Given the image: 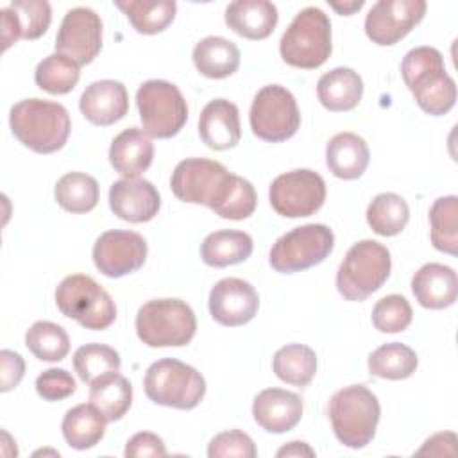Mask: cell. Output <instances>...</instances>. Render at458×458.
Wrapping results in <instances>:
<instances>
[{"instance_id":"cell-32","label":"cell","mask_w":458,"mask_h":458,"mask_svg":"<svg viewBox=\"0 0 458 458\" xmlns=\"http://www.w3.org/2000/svg\"><path fill=\"white\" fill-rule=\"evenodd\" d=\"M114 5L127 16L134 30L140 34H157L165 30L174 21L177 11V4L174 0H129L114 2Z\"/></svg>"},{"instance_id":"cell-5","label":"cell","mask_w":458,"mask_h":458,"mask_svg":"<svg viewBox=\"0 0 458 458\" xmlns=\"http://www.w3.org/2000/svg\"><path fill=\"white\" fill-rule=\"evenodd\" d=\"M195 331V313L181 299H152L136 313L138 338L148 347H182Z\"/></svg>"},{"instance_id":"cell-36","label":"cell","mask_w":458,"mask_h":458,"mask_svg":"<svg viewBox=\"0 0 458 458\" xmlns=\"http://www.w3.org/2000/svg\"><path fill=\"white\" fill-rule=\"evenodd\" d=\"M81 72L79 64L72 61L70 57L63 54H50L39 64L34 72L36 84L52 95H66L70 93L77 82H79Z\"/></svg>"},{"instance_id":"cell-38","label":"cell","mask_w":458,"mask_h":458,"mask_svg":"<svg viewBox=\"0 0 458 458\" xmlns=\"http://www.w3.org/2000/svg\"><path fill=\"white\" fill-rule=\"evenodd\" d=\"M25 345L41 361H61L70 351V338L59 324L39 320L25 333Z\"/></svg>"},{"instance_id":"cell-34","label":"cell","mask_w":458,"mask_h":458,"mask_svg":"<svg viewBox=\"0 0 458 458\" xmlns=\"http://www.w3.org/2000/svg\"><path fill=\"white\" fill-rule=\"evenodd\" d=\"M57 204L70 213H88L98 202V182L82 172L64 174L54 190Z\"/></svg>"},{"instance_id":"cell-6","label":"cell","mask_w":458,"mask_h":458,"mask_svg":"<svg viewBox=\"0 0 458 458\" xmlns=\"http://www.w3.org/2000/svg\"><path fill=\"white\" fill-rule=\"evenodd\" d=\"M392 258L376 240L354 243L336 272V288L347 301H365L377 292L390 276Z\"/></svg>"},{"instance_id":"cell-45","label":"cell","mask_w":458,"mask_h":458,"mask_svg":"<svg viewBox=\"0 0 458 458\" xmlns=\"http://www.w3.org/2000/svg\"><path fill=\"white\" fill-rule=\"evenodd\" d=\"M123 454L127 458H145V456H165L166 454V447L163 444V440L148 431H141L136 433L134 437L129 438Z\"/></svg>"},{"instance_id":"cell-11","label":"cell","mask_w":458,"mask_h":458,"mask_svg":"<svg viewBox=\"0 0 458 458\" xmlns=\"http://www.w3.org/2000/svg\"><path fill=\"white\" fill-rule=\"evenodd\" d=\"M233 177L234 174L218 161L188 157L174 168L170 188L182 202L204 204L209 209H215L225 197Z\"/></svg>"},{"instance_id":"cell-14","label":"cell","mask_w":458,"mask_h":458,"mask_svg":"<svg viewBox=\"0 0 458 458\" xmlns=\"http://www.w3.org/2000/svg\"><path fill=\"white\" fill-rule=\"evenodd\" d=\"M102 48V20L89 7L70 9L55 36V52L79 66L89 64Z\"/></svg>"},{"instance_id":"cell-9","label":"cell","mask_w":458,"mask_h":458,"mask_svg":"<svg viewBox=\"0 0 458 458\" xmlns=\"http://www.w3.org/2000/svg\"><path fill=\"white\" fill-rule=\"evenodd\" d=\"M136 106L143 131L152 138L175 136L188 120V106L172 82L152 79L143 82L136 91Z\"/></svg>"},{"instance_id":"cell-13","label":"cell","mask_w":458,"mask_h":458,"mask_svg":"<svg viewBox=\"0 0 458 458\" xmlns=\"http://www.w3.org/2000/svg\"><path fill=\"white\" fill-rule=\"evenodd\" d=\"M268 199L274 211L281 216H310L318 211L326 200V182L313 170H292L272 181Z\"/></svg>"},{"instance_id":"cell-25","label":"cell","mask_w":458,"mask_h":458,"mask_svg":"<svg viewBox=\"0 0 458 458\" xmlns=\"http://www.w3.org/2000/svg\"><path fill=\"white\" fill-rule=\"evenodd\" d=\"M369 145L354 132H338L326 147V165L338 179L352 181L361 177L369 166Z\"/></svg>"},{"instance_id":"cell-42","label":"cell","mask_w":458,"mask_h":458,"mask_svg":"<svg viewBox=\"0 0 458 458\" xmlns=\"http://www.w3.org/2000/svg\"><path fill=\"white\" fill-rule=\"evenodd\" d=\"M9 7L16 13L23 39H38L48 30L52 21V9L48 2L16 0V2H11Z\"/></svg>"},{"instance_id":"cell-40","label":"cell","mask_w":458,"mask_h":458,"mask_svg":"<svg viewBox=\"0 0 458 458\" xmlns=\"http://www.w3.org/2000/svg\"><path fill=\"white\" fill-rule=\"evenodd\" d=\"M256 204H258V197H256L254 186L247 179L234 175L225 197L213 211L220 218L243 220L254 213Z\"/></svg>"},{"instance_id":"cell-7","label":"cell","mask_w":458,"mask_h":458,"mask_svg":"<svg viewBox=\"0 0 458 458\" xmlns=\"http://www.w3.org/2000/svg\"><path fill=\"white\" fill-rule=\"evenodd\" d=\"M143 386L152 403L177 410L195 408L206 394L202 374L175 358L154 361L145 372Z\"/></svg>"},{"instance_id":"cell-1","label":"cell","mask_w":458,"mask_h":458,"mask_svg":"<svg viewBox=\"0 0 458 458\" xmlns=\"http://www.w3.org/2000/svg\"><path fill=\"white\" fill-rule=\"evenodd\" d=\"M403 81L419 107L431 114H445L456 102V84L447 75L442 54L433 47L411 48L401 63Z\"/></svg>"},{"instance_id":"cell-15","label":"cell","mask_w":458,"mask_h":458,"mask_svg":"<svg viewBox=\"0 0 458 458\" xmlns=\"http://www.w3.org/2000/svg\"><path fill=\"white\" fill-rule=\"evenodd\" d=\"M426 7L424 0H379L365 18V34L376 45H395L422 21Z\"/></svg>"},{"instance_id":"cell-19","label":"cell","mask_w":458,"mask_h":458,"mask_svg":"<svg viewBox=\"0 0 458 458\" xmlns=\"http://www.w3.org/2000/svg\"><path fill=\"white\" fill-rule=\"evenodd\" d=\"M81 113L95 125L106 127L122 120L129 111V95L122 82L104 79L91 82L79 100Z\"/></svg>"},{"instance_id":"cell-27","label":"cell","mask_w":458,"mask_h":458,"mask_svg":"<svg viewBox=\"0 0 458 458\" xmlns=\"http://www.w3.org/2000/svg\"><path fill=\"white\" fill-rule=\"evenodd\" d=\"M191 57L195 68L209 79H225L240 66L238 47L220 36H208L200 39L195 45Z\"/></svg>"},{"instance_id":"cell-16","label":"cell","mask_w":458,"mask_h":458,"mask_svg":"<svg viewBox=\"0 0 458 458\" xmlns=\"http://www.w3.org/2000/svg\"><path fill=\"white\" fill-rule=\"evenodd\" d=\"M147 259V242L134 231H106L93 245V263L107 277L136 272Z\"/></svg>"},{"instance_id":"cell-47","label":"cell","mask_w":458,"mask_h":458,"mask_svg":"<svg viewBox=\"0 0 458 458\" xmlns=\"http://www.w3.org/2000/svg\"><path fill=\"white\" fill-rule=\"evenodd\" d=\"M419 456L431 454V456H454L456 454V435L453 431L437 433L429 437L424 445L417 451Z\"/></svg>"},{"instance_id":"cell-30","label":"cell","mask_w":458,"mask_h":458,"mask_svg":"<svg viewBox=\"0 0 458 458\" xmlns=\"http://www.w3.org/2000/svg\"><path fill=\"white\" fill-rule=\"evenodd\" d=\"M89 403L106 417L107 422L120 420L132 403V386L127 377L109 372L97 377L89 388Z\"/></svg>"},{"instance_id":"cell-48","label":"cell","mask_w":458,"mask_h":458,"mask_svg":"<svg viewBox=\"0 0 458 458\" xmlns=\"http://www.w3.org/2000/svg\"><path fill=\"white\" fill-rule=\"evenodd\" d=\"M0 14H2V43H4V50H7L13 43H16L21 38V30H20L16 13L11 7H4Z\"/></svg>"},{"instance_id":"cell-4","label":"cell","mask_w":458,"mask_h":458,"mask_svg":"<svg viewBox=\"0 0 458 458\" xmlns=\"http://www.w3.org/2000/svg\"><path fill=\"white\" fill-rule=\"evenodd\" d=\"M331 50V21L318 7H304L297 13L279 43L283 61L302 70L322 66Z\"/></svg>"},{"instance_id":"cell-31","label":"cell","mask_w":458,"mask_h":458,"mask_svg":"<svg viewBox=\"0 0 458 458\" xmlns=\"http://www.w3.org/2000/svg\"><path fill=\"white\" fill-rule=\"evenodd\" d=\"M274 374L293 386H306L317 372V354L304 344H288L272 358Z\"/></svg>"},{"instance_id":"cell-35","label":"cell","mask_w":458,"mask_h":458,"mask_svg":"<svg viewBox=\"0 0 458 458\" xmlns=\"http://www.w3.org/2000/svg\"><path fill=\"white\" fill-rule=\"evenodd\" d=\"M410 220V208L397 193H379L367 208V222L379 236L399 234Z\"/></svg>"},{"instance_id":"cell-44","label":"cell","mask_w":458,"mask_h":458,"mask_svg":"<svg viewBox=\"0 0 458 458\" xmlns=\"http://www.w3.org/2000/svg\"><path fill=\"white\" fill-rule=\"evenodd\" d=\"M36 392L45 401H61L75 392V379L64 369H48L36 377Z\"/></svg>"},{"instance_id":"cell-28","label":"cell","mask_w":458,"mask_h":458,"mask_svg":"<svg viewBox=\"0 0 458 458\" xmlns=\"http://www.w3.org/2000/svg\"><path fill=\"white\" fill-rule=\"evenodd\" d=\"M252 238L243 231L222 229L208 234L200 245V258L206 265L222 268L245 261L252 254Z\"/></svg>"},{"instance_id":"cell-21","label":"cell","mask_w":458,"mask_h":458,"mask_svg":"<svg viewBox=\"0 0 458 458\" xmlns=\"http://www.w3.org/2000/svg\"><path fill=\"white\" fill-rule=\"evenodd\" d=\"M199 136L213 150L236 147L242 138L238 107L225 98L208 102L199 116Z\"/></svg>"},{"instance_id":"cell-43","label":"cell","mask_w":458,"mask_h":458,"mask_svg":"<svg viewBox=\"0 0 458 458\" xmlns=\"http://www.w3.org/2000/svg\"><path fill=\"white\" fill-rule=\"evenodd\" d=\"M208 456L209 458H231V456L254 458L256 445L247 433L240 429H229L211 438L208 445Z\"/></svg>"},{"instance_id":"cell-2","label":"cell","mask_w":458,"mask_h":458,"mask_svg":"<svg viewBox=\"0 0 458 458\" xmlns=\"http://www.w3.org/2000/svg\"><path fill=\"white\" fill-rule=\"evenodd\" d=\"M9 125L14 138L38 154H52L70 136V114L64 106L41 98H25L11 107Z\"/></svg>"},{"instance_id":"cell-18","label":"cell","mask_w":458,"mask_h":458,"mask_svg":"<svg viewBox=\"0 0 458 458\" xmlns=\"http://www.w3.org/2000/svg\"><path fill=\"white\" fill-rule=\"evenodd\" d=\"M161 206V197L156 186L140 177H125L111 184L109 188V208L111 211L132 224L152 220Z\"/></svg>"},{"instance_id":"cell-50","label":"cell","mask_w":458,"mask_h":458,"mask_svg":"<svg viewBox=\"0 0 458 458\" xmlns=\"http://www.w3.org/2000/svg\"><path fill=\"white\" fill-rule=\"evenodd\" d=\"M331 7L335 11H338L340 14H352L354 11H360L363 7V0H358V2H344V4H335L331 2Z\"/></svg>"},{"instance_id":"cell-17","label":"cell","mask_w":458,"mask_h":458,"mask_svg":"<svg viewBox=\"0 0 458 458\" xmlns=\"http://www.w3.org/2000/svg\"><path fill=\"white\" fill-rule=\"evenodd\" d=\"M208 304L211 317L218 324L236 327L254 318L259 308V297L250 283L238 277H225L215 283Z\"/></svg>"},{"instance_id":"cell-39","label":"cell","mask_w":458,"mask_h":458,"mask_svg":"<svg viewBox=\"0 0 458 458\" xmlns=\"http://www.w3.org/2000/svg\"><path fill=\"white\" fill-rule=\"evenodd\" d=\"M120 354L104 344L81 345L73 354V369L81 381L93 383L97 377L120 370Z\"/></svg>"},{"instance_id":"cell-37","label":"cell","mask_w":458,"mask_h":458,"mask_svg":"<svg viewBox=\"0 0 458 458\" xmlns=\"http://www.w3.org/2000/svg\"><path fill=\"white\" fill-rule=\"evenodd\" d=\"M431 243L445 254L458 250V199L456 195L440 197L429 209Z\"/></svg>"},{"instance_id":"cell-20","label":"cell","mask_w":458,"mask_h":458,"mask_svg":"<svg viewBox=\"0 0 458 458\" xmlns=\"http://www.w3.org/2000/svg\"><path fill=\"white\" fill-rule=\"evenodd\" d=\"M254 420L268 433L293 429L302 417V401L297 394L283 388H265L252 403Z\"/></svg>"},{"instance_id":"cell-23","label":"cell","mask_w":458,"mask_h":458,"mask_svg":"<svg viewBox=\"0 0 458 458\" xmlns=\"http://www.w3.org/2000/svg\"><path fill=\"white\" fill-rule=\"evenodd\" d=\"M154 159V143L150 136L138 127L122 131L109 147V161L114 172L123 177L141 175Z\"/></svg>"},{"instance_id":"cell-26","label":"cell","mask_w":458,"mask_h":458,"mask_svg":"<svg viewBox=\"0 0 458 458\" xmlns=\"http://www.w3.org/2000/svg\"><path fill=\"white\" fill-rule=\"evenodd\" d=\"M363 95V81L351 68H335L324 73L317 82L320 104L335 113L354 109Z\"/></svg>"},{"instance_id":"cell-29","label":"cell","mask_w":458,"mask_h":458,"mask_svg":"<svg viewBox=\"0 0 458 458\" xmlns=\"http://www.w3.org/2000/svg\"><path fill=\"white\" fill-rule=\"evenodd\" d=\"M106 417L89 403L70 408L63 417V437L70 447L84 451L97 445L106 433Z\"/></svg>"},{"instance_id":"cell-10","label":"cell","mask_w":458,"mask_h":458,"mask_svg":"<svg viewBox=\"0 0 458 458\" xmlns=\"http://www.w3.org/2000/svg\"><path fill=\"white\" fill-rule=\"evenodd\" d=\"M335 247V234L324 224H306L284 233L270 249V267L293 274L322 263Z\"/></svg>"},{"instance_id":"cell-41","label":"cell","mask_w":458,"mask_h":458,"mask_svg":"<svg viewBox=\"0 0 458 458\" xmlns=\"http://www.w3.org/2000/svg\"><path fill=\"white\" fill-rule=\"evenodd\" d=\"M413 318L410 302L397 293L386 295L372 308V324L381 333H401Z\"/></svg>"},{"instance_id":"cell-8","label":"cell","mask_w":458,"mask_h":458,"mask_svg":"<svg viewBox=\"0 0 458 458\" xmlns=\"http://www.w3.org/2000/svg\"><path fill=\"white\" fill-rule=\"evenodd\" d=\"M55 304L64 317L93 331L107 329L116 318L113 297L93 277L84 274L68 276L59 283Z\"/></svg>"},{"instance_id":"cell-3","label":"cell","mask_w":458,"mask_h":458,"mask_svg":"<svg viewBox=\"0 0 458 458\" xmlns=\"http://www.w3.org/2000/svg\"><path fill=\"white\" fill-rule=\"evenodd\" d=\"M379 415L377 397L363 385L345 386L335 392L329 401L335 437L352 449H361L374 438Z\"/></svg>"},{"instance_id":"cell-49","label":"cell","mask_w":458,"mask_h":458,"mask_svg":"<svg viewBox=\"0 0 458 458\" xmlns=\"http://www.w3.org/2000/svg\"><path fill=\"white\" fill-rule=\"evenodd\" d=\"M277 456H279V458H283V456H315V451H313L306 442L293 440V442L283 445V447L277 451Z\"/></svg>"},{"instance_id":"cell-33","label":"cell","mask_w":458,"mask_h":458,"mask_svg":"<svg viewBox=\"0 0 458 458\" xmlns=\"http://www.w3.org/2000/svg\"><path fill=\"white\" fill-rule=\"evenodd\" d=\"M417 363L415 351L399 342L385 344L369 354V370L381 379H406L415 372Z\"/></svg>"},{"instance_id":"cell-12","label":"cell","mask_w":458,"mask_h":458,"mask_svg":"<svg viewBox=\"0 0 458 458\" xmlns=\"http://www.w3.org/2000/svg\"><path fill=\"white\" fill-rule=\"evenodd\" d=\"M249 122L252 132L265 141L292 138L301 125L295 97L279 84L263 86L252 100Z\"/></svg>"},{"instance_id":"cell-46","label":"cell","mask_w":458,"mask_h":458,"mask_svg":"<svg viewBox=\"0 0 458 458\" xmlns=\"http://www.w3.org/2000/svg\"><path fill=\"white\" fill-rule=\"evenodd\" d=\"M0 363H2V392H9L16 388L25 374V361L23 358L9 349L0 351Z\"/></svg>"},{"instance_id":"cell-24","label":"cell","mask_w":458,"mask_h":458,"mask_svg":"<svg viewBox=\"0 0 458 458\" xmlns=\"http://www.w3.org/2000/svg\"><path fill=\"white\" fill-rule=\"evenodd\" d=\"M227 27L247 39H265L277 25V7L268 0H236L225 7Z\"/></svg>"},{"instance_id":"cell-22","label":"cell","mask_w":458,"mask_h":458,"mask_svg":"<svg viewBox=\"0 0 458 458\" xmlns=\"http://www.w3.org/2000/svg\"><path fill=\"white\" fill-rule=\"evenodd\" d=\"M411 292L417 302L428 310H444L456 302V272L442 263H426L411 277Z\"/></svg>"}]
</instances>
